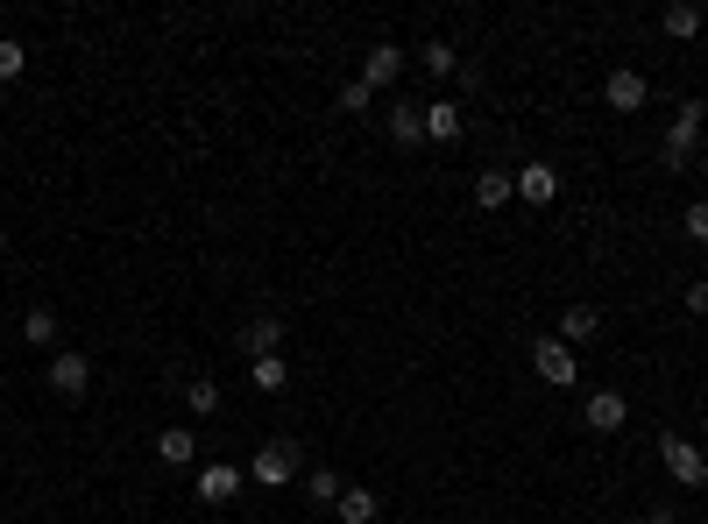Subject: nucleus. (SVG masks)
Listing matches in <instances>:
<instances>
[{"instance_id": "3", "label": "nucleus", "mask_w": 708, "mask_h": 524, "mask_svg": "<svg viewBox=\"0 0 708 524\" xmlns=\"http://www.w3.org/2000/svg\"><path fill=\"white\" fill-rule=\"evenodd\" d=\"M659 454H666V475H673V482H681V489H701V482H708V454H701L695 440H681V432H666V440H659Z\"/></svg>"}, {"instance_id": "4", "label": "nucleus", "mask_w": 708, "mask_h": 524, "mask_svg": "<svg viewBox=\"0 0 708 524\" xmlns=\"http://www.w3.org/2000/svg\"><path fill=\"white\" fill-rule=\"evenodd\" d=\"M248 475H255L263 489H283V482H298V446H291V440H269V446H255Z\"/></svg>"}, {"instance_id": "10", "label": "nucleus", "mask_w": 708, "mask_h": 524, "mask_svg": "<svg viewBox=\"0 0 708 524\" xmlns=\"http://www.w3.org/2000/svg\"><path fill=\"white\" fill-rule=\"evenodd\" d=\"M156 461L163 468H191V461H199V432L191 426H163L156 432Z\"/></svg>"}, {"instance_id": "13", "label": "nucleus", "mask_w": 708, "mask_h": 524, "mask_svg": "<svg viewBox=\"0 0 708 524\" xmlns=\"http://www.w3.org/2000/svg\"><path fill=\"white\" fill-rule=\"evenodd\" d=\"M199 497H206V503H234V497H241V468H234V461L199 468Z\"/></svg>"}, {"instance_id": "18", "label": "nucleus", "mask_w": 708, "mask_h": 524, "mask_svg": "<svg viewBox=\"0 0 708 524\" xmlns=\"http://www.w3.org/2000/svg\"><path fill=\"white\" fill-rule=\"evenodd\" d=\"M22 340H28V348H57V312L50 305L22 312Z\"/></svg>"}, {"instance_id": "21", "label": "nucleus", "mask_w": 708, "mask_h": 524, "mask_svg": "<svg viewBox=\"0 0 708 524\" xmlns=\"http://www.w3.org/2000/svg\"><path fill=\"white\" fill-rule=\"evenodd\" d=\"M340 489H348V482H340L334 468H312V475H305V497H312V503H326V511L340 503Z\"/></svg>"}, {"instance_id": "12", "label": "nucleus", "mask_w": 708, "mask_h": 524, "mask_svg": "<svg viewBox=\"0 0 708 524\" xmlns=\"http://www.w3.org/2000/svg\"><path fill=\"white\" fill-rule=\"evenodd\" d=\"M659 28H666L673 43H695L701 28H708V8H695V0H673V8L659 14Z\"/></svg>"}, {"instance_id": "25", "label": "nucleus", "mask_w": 708, "mask_h": 524, "mask_svg": "<svg viewBox=\"0 0 708 524\" xmlns=\"http://www.w3.org/2000/svg\"><path fill=\"white\" fill-rule=\"evenodd\" d=\"M340 107H348V114H369V107H375V85L348 79V85H340Z\"/></svg>"}, {"instance_id": "28", "label": "nucleus", "mask_w": 708, "mask_h": 524, "mask_svg": "<svg viewBox=\"0 0 708 524\" xmlns=\"http://www.w3.org/2000/svg\"><path fill=\"white\" fill-rule=\"evenodd\" d=\"M645 524H681V517H673V511H645Z\"/></svg>"}, {"instance_id": "23", "label": "nucleus", "mask_w": 708, "mask_h": 524, "mask_svg": "<svg viewBox=\"0 0 708 524\" xmlns=\"http://www.w3.org/2000/svg\"><path fill=\"white\" fill-rule=\"evenodd\" d=\"M283 383H291V362H283V354H263V362H255V391H283Z\"/></svg>"}, {"instance_id": "20", "label": "nucleus", "mask_w": 708, "mask_h": 524, "mask_svg": "<svg viewBox=\"0 0 708 524\" xmlns=\"http://www.w3.org/2000/svg\"><path fill=\"white\" fill-rule=\"evenodd\" d=\"M390 142H426V107H390Z\"/></svg>"}, {"instance_id": "7", "label": "nucleus", "mask_w": 708, "mask_h": 524, "mask_svg": "<svg viewBox=\"0 0 708 524\" xmlns=\"http://www.w3.org/2000/svg\"><path fill=\"white\" fill-rule=\"evenodd\" d=\"M602 100H610L616 114H638L645 100H652V85H645V71H630V65H616L610 71V85H602Z\"/></svg>"}, {"instance_id": "17", "label": "nucleus", "mask_w": 708, "mask_h": 524, "mask_svg": "<svg viewBox=\"0 0 708 524\" xmlns=\"http://www.w3.org/2000/svg\"><path fill=\"white\" fill-rule=\"evenodd\" d=\"M595 326H602V319H595V305H567V312H560V340H567V348L595 340Z\"/></svg>"}, {"instance_id": "24", "label": "nucleus", "mask_w": 708, "mask_h": 524, "mask_svg": "<svg viewBox=\"0 0 708 524\" xmlns=\"http://www.w3.org/2000/svg\"><path fill=\"white\" fill-rule=\"evenodd\" d=\"M22 71H28V50H22L14 36H0V85H14Z\"/></svg>"}, {"instance_id": "27", "label": "nucleus", "mask_w": 708, "mask_h": 524, "mask_svg": "<svg viewBox=\"0 0 708 524\" xmlns=\"http://www.w3.org/2000/svg\"><path fill=\"white\" fill-rule=\"evenodd\" d=\"M687 312H695V319L708 312V277H695V283H687Z\"/></svg>"}, {"instance_id": "11", "label": "nucleus", "mask_w": 708, "mask_h": 524, "mask_svg": "<svg viewBox=\"0 0 708 524\" xmlns=\"http://www.w3.org/2000/svg\"><path fill=\"white\" fill-rule=\"evenodd\" d=\"M277 348H283V319H269V312H263V319L241 326V354H248V362H263V354H277Z\"/></svg>"}, {"instance_id": "1", "label": "nucleus", "mask_w": 708, "mask_h": 524, "mask_svg": "<svg viewBox=\"0 0 708 524\" xmlns=\"http://www.w3.org/2000/svg\"><path fill=\"white\" fill-rule=\"evenodd\" d=\"M701 128H708V107L701 100H687L681 114H673V128H666V142H659V156H666V171H687V156H695V142H701Z\"/></svg>"}, {"instance_id": "22", "label": "nucleus", "mask_w": 708, "mask_h": 524, "mask_svg": "<svg viewBox=\"0 0 708 524\" xmlns=\"http://www.w3.org/2000/svg\"><path fill=\"white\" fill-rule=\"evenodd\" d=\"M185 411H191V418H213V411H220V383H206V376L185 383Z\"/></svg>"}, {"instance_id": "2", "label": "nucleus", "mask_w": 708, "mask_h": 524, "mask_svg": "<svg viewBox=\"0 0 708 524\" xmlns=\"http://www.w3.org/2000/svg\"><path fill=\"white\" fill-rule=\"evenodd\" d=\"M532 369H538V383H553V391H574V383H581V354L567 348L560 334L532 340Z\"/></svg>"}, {"instance_id": "19", "label": "nucleus", "mask_w": 708, "mask_h": 524, "mask_svg": "<svg viewBox=\"0 0 708 524\" xmlns=\"http://www.w3.org/2000/svg\"><path fill=\"white\" fill-rule=\"evenodd\" d=\"M418 65H426L432 79H461V50H454V43H426V50H418Z\"/></svg>"}, {"instance_id": "15", "label": "nucleus", "mask_w": 708, "mask_h": 524, "mask_svg": "<svg viewBox=\"0 0 708 524\" xmlns=\"http://www.w3.org/2000/svg\"><path fill=\"white\" fill-rule=\"evenodd\" d=\"M334 517L340 524H375V517H383V503H375V489H340V503H334Z\"/></svg>"}, {"instance_id": "9", "label": "nucleus", "mask_w": 708, "mask_h": 524, "mask_svg": "<svg viewBox=\"0 0 708 524\" xmlns=\"http://www.w3.org/2000/svg\"><path fill=\"white\" fill-rule=\"evenodd\" d=\"M510 177H518L524 206H553L560 199V171H553V163H524V171H510Z\"/></svg>"}, {"instance_id": "5", "label": "nucleus", "mask_w": 708, "mask_h": 524, "mask_svg": "<svg viewBox=\"0 0 708 524\" xmlns=\"http://www.w3.org/2000/svg\"><path fill=\"white\" fill-rule=\"evenodd\" d=\"M50 391H57V397H71V404H79L85 391H93V362H85V354H79V348H65V354H50Z\"/></svg>"}, {"instance_id": "29", "label": "nucleus", "mask_w": 708, "mask_h": 524, "mask_svg": "<svg viewBox=\"0 0 708 524\" xmlns=\"http://www.w3.org/2000/svg\"><path fill=\"white\" fill-rule=\"evenodd\" d=\"M701 171H708V156H701Z\"/></svg>"}, {"instance_id": "30", "label": "nucleus", "mask_w": 708, "mask_h": 524, "mask_svg": "<svg viewBox=\"0 0 708 524\" xmlns=\"http://www.w3.org/2000/svg\"><path fill=\"white\" fill-rule=\"evenodd\" d=\"M701 397H708V383H701Z\"/></svg>"}, {"instance_id": "6", "label": "nucleus", "mask_w": 708, "mask_h": 524, "mask_svg": "<svg viewBox=\"0 0 708 524\" xmlns=\"http://www.w3.org/2000/svg\"><path fill=\"white\" fill-rule=\"evenodd\" d=\"M624 418H630V397L624 391H589V397H581V426H589V432H624Z\"/></svg>"}, {"instance_id": "14", "label": "nucleus", "mask_w": 708, "mask_h": 524, "mask_svg": "<svg viewBox=\"0 0 708 524\" xmlns=\"http://www.w3.org/2000/svg\"><path fill=\"white\" fill-rule=\"evenodd\" d=\"M461 128H468V114L454 100H432L426 107V142H461Z\"/></svg>"}, {"instance_id": "16", "label": "nucleus", "mask_w": 708, "mask_h": 524, "mask_svg": "<svg viewBox=\"0 0 708 524\" xmlns=\"http://www.w3.org/2000/svg\"><path fill=\"white\" fill-rule=\"evenodd\" d=\"M510 191H518V177H510V171H481L475 177V206H481V213H496Z\"/></svg>"}, {"instance_id": "8", "label": "nucleus", "mask_w": 708, "mask_h": 524, "mask_svg": "<svg viewBox=\"0 0 708 524\" xmlns=\"http://www.w3.org/2000/svg\"><path fill=\"white\" fill-rule=\"evenodd\" d=\"M404 65H411V57H404L397 43H369V57H361V85H397Z\"/></svg>"}, {"instance_id": "26", "label": "nucleus", "mask_w": 708, "mask_h": 524, "mask_svg": "<svg viewBox=\"0 0 708 524\" xmlns=\"http://www.w3.org/2000/svg\"><path fill=\"white\" fill-rule=\"evenodd\" d=\"M687 242H701V248H708V199H701V206H687Z\"/></svg>"}]
</instances>
